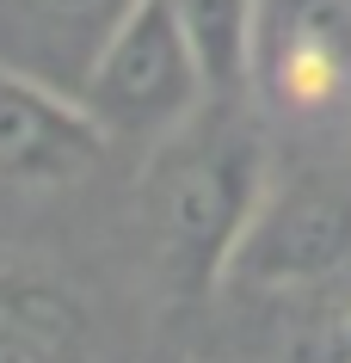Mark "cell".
<instances>
[{
  "label": "cell",
  "mask_w": 351,
  "mask_h": 363,
  "mask_svg": "<svg viewBox=\"0 0 351 363\" xmlns=\"http://www.w3.org/2000/svg\"><path fill=\"white\" fill-rule=\"evenodd\" d=\"M265 148L228 111H204L148 148L142 210L155 228L160 271L179 296H204L216 277H228L234 247L265 197Z\"/></svg>",
  "instance_id": "6da1fadb"
},
{
  "label": "cell",
  "mask_w": 351,
  "mask_h": 363,
  "mask_svg": "<svg viewBox=\"0 0 351 363\" xmlns=\"http://www.w3.org/2000/svg\"><path fill=\"white\" fill-rule=\"evenodd\" d=\"M80 105L111 142H142V148L167 142L204 105H216L197 50L167 0H136V13L105 38L99 62L80 80Z\"/></svg>",
  "instance_id": "7a4b0ae2"
},
{
  "label": "cell",
  "mask_w": 351,
  "mask_h": 363,
  "mask_svg": "<svg viewBox=\"0 0 351 363\" xmlns=\"http://www.w3.org/2000/svg\"><path fill=\"white\" fill-rule=\"evenodd\" d=\"M351 265V185L333 172L265 179L228 277L253 289H308Z\"/></svg>",
  "instance_id": "3957f363"
},
{
  "label": "cell",
  "mask_w": 351,
  "mask_h": 363,
  "mask_svg": "<svg viewBox=\"0 0 351 363\" xmlns=\"http://www.w3.org/2000/svg\"><path fill=\"white\" fill-rule=\"evenodd\" d=\"M247 86L284 117L351 105V0H259Z\"/></svg>",
  "instance_id": "277c9868"
},
{
  "label": "cell",
  "mask_w": 351,
  "mask_h": 363,
  "mask_svg": "<svg viewBox=\"0 0 351 363\" xmlns=\"http://www.w3.org/2000/svg\"><path fill=\"white\" fill-rule=\"evenodd\" d=\"M111 135L93 123L80 93L0 68V185L13 191H56L93 172Z\"/></svg>",
  "instance_id": "5b68a950"
},
{
  "label": "cell",
  "mask_w": 351,
  "mask_h": 363,
  "mask_svg": "<svg viewBox=\"0 0 351 363\" xmlns=\"http://www.w3.org/2000/svg\"><path fill=\"white\" fill-rule=\"evenodd\" d=\"M136 0H0V68L80 93L105 38Z\"/></svg>",
  "instance_id": "8992f818"
},
{
  "label": "cell",
  "mask_w": 351,
  "mask_h": 363,
  "mask_svg": "<svg viewBox=\"0 0 351 363\" xmlns=\"http://www.w3.org/2000/svg\"><path fill=\"white\" fill-rule=\"evenodd\" d=\"M93 320L56 277H0V363H87Z\"/></svg>",
  "instance_id": "52a82bcc"
},
{
  "label": "cell",
  "mask_w": 351,
  "mask_h": 363,
  "mask_svg": "<svg viewBox=\"0 0 351 363\" xmlns=\"http://www.w3.org/2000/svg\"><path fill=\"white\" fill-rule=\"evenodd\" d=\"M167 6H173L179 31L197 50V68L210 80V99L216 105L240 99L247 93V62H253L259 0H167Z\"/></svg>",
  "instance_id": "ba28073f"
},
{
  "label": "cell",
  "mask_w": 351,
  "mask_h": 363,
  "mask_svg": "<svg viewBox=\"0 0 351 363\" xmlns=\"http://www.w3.org/2000/svg\"><path fill=\"white\" fill-rule=\"evenodd\" d=\"M345 363H351V333H345Z\"/></svg>",
  "instance_id": "9c48e42d"
}]
</instances>
